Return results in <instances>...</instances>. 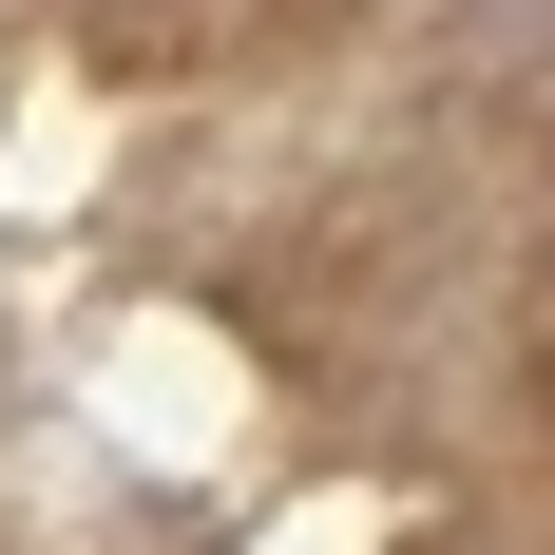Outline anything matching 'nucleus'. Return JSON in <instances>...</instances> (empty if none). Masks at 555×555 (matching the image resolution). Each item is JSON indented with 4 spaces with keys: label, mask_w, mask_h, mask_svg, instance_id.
Instances as JSON below:
<instances>
[]
</instances>
